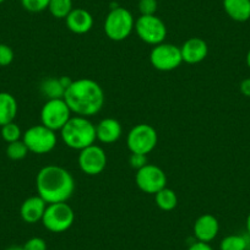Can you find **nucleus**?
<instances>
[{
	"label": "nucleus",
	"instance_id": "obj_35",
	"mask_svg": "<svg viewBox=\"0 0 250 250\" xmlns=\"http://www.w3.org/2000/svg\"><path fill=\"white\" fill-rule=\"evenodd\" d=\"M247 65L249 66V69H250V49L248 50V53H247Z\"/></svg>",
	"mask_w": 250,
	"mask_h": 250
},
{
	"label": "nucleus",
	"instance_id": "obj_6",
	"mask_svg": "<svg viewBox=\"0 0 250 250\" xmlns=\"http://www.w3.org/2000/svg\"><path fill=\"white\" fill-rule=\"evenodd\" d=\"M22 141L27 146L30 152L36 153V155H45L54 150L58 139L55 131L40 124L28 128L22 134Z\"/></svg>",
	"mask_w": 250,
	"mask_h": 250
},
{
	"label": "nucleus",
	"instance_id": "obj_34",
	"mask_svg": "<svg viewBox=\"0 0 250 250\" xmlns=\"http://www.w3.org/2000/svg\"><path fill=\"white\" fill-rule=\"evenodd\" d=\"M5 250H25L23 249V247H19V245H13V247H9L8 249Z\"/></svg>",
	"mask_w": 250,
	"mask_h": 250
},
{
	"label": "nucleus",
	"instance_id": "obj_24",
	"mask_svg": "<svg viewBox=\"0 0 250 250\" xmlns=\"http://www.w3.org/2000/svg\"><path fill=\"white\" fill-rule=\"evenodd\" d=\"M28 152L30 151H28L27 146L25 145V143L22 140H18L8 144V147H6V155L13 161L23 160L27 156Z\"/></svg>",
	"mask_w": 250,
	"mask_h": 250
},
{
	"label": "nucleus",
	"instance_id": "obj_8",
	"mask_svg": "<svg viewBox=\"0 0 250 250\" xmlns=\"http://www.w3.org/2000/svg\"><path fill=\"white\" fill-rule=\"evenodd\" d=\"M134 30L143 42L153 47L165 42L167 37L166 23L156 15H140L135 21Z\"/></svg>",
	"mask_w": 250,
	"mask_h": 250
},
{
	"label": "nucleus",
	"instance_id": "obj_2",
	"mask_svg": "<svg viewBox=\"0 0 250 250\" xmlns=\"http://www.w3.org/2000/svg\"><path fill=\"white\" fill-rule=\"evenodd\" d=\"M64 101L71 112L80 117H92L104 105L105 96L102 86L92 79H78L66 88Z\"/></svg>",
	"mask_w": 250,
	"mask_h": 250
},
{
	"label": "nucleus",
	"instance_id": "obj_36",
	"mask_svg": "<svg viewBox=\"0 0 250 250\" xmlns=\"http://www.w3.org/2000/svg\"><path fill=\"white\" fill-rule=\"evenodd\" d=\"M4 1H5V0H0V4H3Z\"/></svg>",
	"mask_w": 250,
	"mask_h": 250
},
{
	"label": "nucleus",
	"instance_id": "obj_23",
	"mask_svg": "<svg viewBox=\"0 0 250 250\" xmlns=\"http://www.w3.org/2000/svg\"><path fill=\"white\" fill-rule=\"evenodd\" d=\"M73 0H50L48 10L55 19H66L73 10Z\"/></svg>",
	"mask_w": 250,
	"mask_h": 250
},
{
	"label": "nucleus",
	"instance_id": "obj_7",
	"mask_svg": "<svg viewBox=\"0 0 250 250\" xmlns=\"http://www.w3.org/2000/svg\"><path fill=\"white\" fill-rule=\"evenodd\" d=\"M71 113L64 98L47 100L41 109V124L53 131H60L71 118Z\"/></svg>",
	"mask_w": 250,
	"mask_h": 250
},
{
	"label": "nucleus",
	"instance_id": "obj_11",
	"mask_svg": "<svg viewBox=\"0 0 250 250\" xmlns=\"http://www.w3.org/2000/svg\"><path fill=\"white\" fill-rule=\"evenodd\" d=\"M135 182L141 191L155 195L157 191L166 188V185H167V175H166L165 170L161 167L147 163L143 168L136 170Z\"/></svg>",
	"mask_w": 250,
	"mask_h": 250
},
{
	"label": "nucleus",
	"instance_id": "obj_4",
	"mask_svg": "<svg viewBox=\"0 0 250 250\" xmlns=\"http://www.w3.org/2000/svg\"><path fill=\"white\" fill-rule=\"evenodd\" d=\"M135 27L134 16L128 9L115 6L108 13L104 20V33L109 40L122 42L126 40Z\"/></svg>",
	"mask_w": 250,
	"mask_h": 250
},
{
	"label": "nucleus",
	"instance_id": "obj_13",
	"mask_svg": "<svg viewBox=\"0 0 250 250\" xmlns=\"http://www.w3.org/2000/svg\"><path fill=\"white\" fill-rule=\"evenodd\" d=\"M180 53H182V59L184 62L198 64L208 57V45L203 38H189L180 47Z\"/></svg>",
	"mask_w": 250,
	"mask_h": 250
},
{
	"label": "nucleus",
	"instance_id": "obj_33",
	"mask_svg": "<svg viewBox=\"0 0 250 250\" xmlns=\"http://www.w3.org/2000/svg\"><path fill=\"white\" fill-rule=\"evenodd\" d=\"M247 234L250 237V213L247 217Z\"/></svg>",
	"mask_w": 250,
	"mask_h": 250
},
{
	"label": "nucleus",
	"instance_id": "obj_9",
	"mask_svg": "<svg viewBox=\"0 0 250 250\" xmlns=\"http://www.w3.org/2000/svg\"><path fill=\"white\" fill-rule=\"evenodd\" d=\"M157 131L150 124H138L129 131L126 145L131 153L148 155L157 145Z\"/></svg>",
	"mask_w": 250,
	"mask_h": 250
},
{
	"label": "nucleus",
	"instance_id": "obj_1",
	"mask_svg": "<svg viewBox=\"0 0 250 250\" xmlns=\"http://www.w3.org/2000/svg\"><path fill=\"white\" fill-rule=\"evenodd\" d=\"M36 189L47 204L66 203L75 191V179L64 167L49 165L38 172Z\"/></svg>",
	"mask_w": 250,
	"mask_h": 250
},
{
	"label": "nucleus",
	"instance_id": "obj_19",
	"mask_svg": "<svg viewBox=\"0 0 250 250\" xmlns=\"http://www.w3.org/2000/svg\"><path fill=\"white\" fill-rule=\"evenodd\" d=\"M18 109V101L11 93L0 92V126L14 122Z\"/></svg>",
	"mask_w": 250,
	"mask_h": 250
},
{
	"label": "nucleus",
	"instance_id": "obj_15",
	"mask_svg": "<svg viewBox=\"0 0 250 250\" xmlns=\"http://www.w3.org/2000/svg\"><path fill=\"white\" fill-rule=\"evenodd\" d=\"M47 205L48 204L40 195L27 198L21 205V218H22L23 222L30 223V225L40 222V221H42Z\"/></svg>",
	"mask_w": 250,
	"mask_h": 250
},
{
	"label": "nucleus",
	"instance_id": "obj_20",
	"mask_svg": "<svg viewBox=\"0 0 250 250\" xmlns=\"http://www.w3.org/2000/svg\"><path fill=\"white\" fill-rule=\"evenodd\" d=\"M41 92L48 100H57V98H64L65 87L62 85L59 78H48L41 83Z\"/></svg>",
	"mask_w": 250,
	"mask_h": 250
},
{
	"label": "nucleus",
	"instance_id": "obj_25",
	"mask_svg": "<svg viewBox=\"0 0 250 250\" xmlns=\"http://www.w3.org/2000/svg\"><path fill=\"white\" fill-rule=\"evenodd\" d=\"M21 136H22V131L16 123L11 122L1 126V138L8 144L21 140Z\"/></svg>",
	"mask_w": 250,
	"mask_h": 250
},
{
	"label": "nucleus",
	"instance_id": "obj_22",
	"mask_svg": "<svg viewBox=\"0 0 250 250\" xmlns=\"http://www.w3.org/2000/svg\"><path fill=\"white\" fill-rule=\"evenodd\" d=\"M249 245L250 237L248 234H230L221 240L220 250H248Z\"/></svg>",
	"mask_w": 250,
	"mask_h": 250
},
{
	"label": "nucleus",
	"instance_id": "obj_28",
	"mask_svg": "<svg viewBox=\"0 0 250 250\" xmlns=\"http://www.w3.org/2000/svg\"><path fill=\"white\" fill-rule=\"evenodd\" d=\"M14 60V50L8 44L0 43V66H9Z\"/></svg>",
	"mask_w": 250,
	"mask_h": 250
},
{
	"label": "nucleus",
	"instance_id": "obj_12",
	"mask_svg": "<svg viewBox=\"0 0 250 250\" xmlns=\"http://www.w3.org/2000/svg\"><path fill=\"white\" fill-rule=\"evenodd\" d=\"M107 155L101 146L91 145L80 151L79 155V167L85 174L98 175L105 169Z\"/></svg>",
	"mask_w": 250,
	"mask_h": 250
},
{
	"label": "nucleus",
	"instance_id": "obj_14",
	"mask_svg": "<svg viewBox=\"0 0 250 250\" xmlns=\"http://www.w3.org/2000/svg\"><path fill=\"white\" fill-rule=\"evenodd\" d=\"M193 229L196 240L210 243L217 237L218 232H220V223L215 216L205 213V215H201L200 217L196 218Z\"/></svg>",
	"mask_w": 250,
	"mask_h": 250
},
{
	"label": "nucleus",
	"instance_id": "obj_3",
	"mask_svg": "<svg viewBox=\"0 0 250 250\" xmlns=\"http://www.w3.org/2000/svg\"><path fill=\"white\" fill-rule=\"evenodd\" d=\"M60 136L68 147L81 151L93 145L97 140L96 125L86 117H71L60 130Z\"/></svg>",
	"mask_w": 250,
	"mask_h": 250
},
{
	"label": "nucleus",
	"instance_id": "obj_30",
	"mask_svg": "<svg viewBox=\"0 0 250 250\" xmlns=\"http://www.w3.org/2000/svg\"><path fill=\"white\" fill-rule=\"evenodd\" d=\"M129 165L131 168L139 170L144 166L147 165V157L146 155H141V153H131L129 157Z\"/></svg>",
	"mask_w": 250,
	"mask_h": 250
},
{
	"label": "nucleus",
	"instance_id": "obj_10",
	"mask_svg": "<svg viewBox=\"0 0 250 250\" xmlns=\"http://www.w3.org/2000/svg\"><path fill=\"white\" fill-rule=\"evenodd\" d=\"M150 62L156 70H174L183 62L180 47L165 42L155 45L150 53Z\"/></svg>",
	"mask_w": 250,
	"mask_h": 250
},
{
	"label": "nucleus",
	"instance_id": "obj_18",
	"mask_svg": "<svg viewBox=\"0 0 250 250\" xmlns=\"http://www.w3.org/2000/svg\"><path fill=\"white\" fill-rule=\"evenodd\" d=\"M223 10L228 18L237 22H245L250 19V0H223Z\"/></svg>",
	"mask_w": 250,
	"mask_h": 250
},
{
	"label": "nucleus",
	"instance_id": "obj_17",
	"mask_svg": "<svg viewBox=\"0 0 250 250\" xmlns=\"http://www.w3.org/2000/svg\"><path fill=\"white\" fill-rule=\"evenodd\" d=\"M122 124L114 118H104L96 125V138L102 144H113L122 136Z\"/></svg>",
	"mask_w": 250,
	"mask_h": 250
},
{
	"label": "nucleus",
	"instance_id": "obj_26",
	"mask_svg": "<svg viewBox=\"0 0 250 250\" xmlns=\"http://www.w3.org/2000/svg\"><path fill=\"white\" fill-rule=\"evenodd\" d=\"M50 0H21V5L28 13H42L47 10Z\"/></svg>",
	"mask_w": 250,
	"mask_h": 250
},
{
	"label": "nucleus",
	"instance_id": "obj_5",
	"mask_svg": "<svg viewBox=\"0 0 250 250\" xmlns=\"http://www.w3.org/2000/svg\"><path fill=\"white\" fill-rule=\"evenodd\" d=\"M75 221V212L66 203L48 204L43 215L42 223L45 229L52 233L68 230Z\"/></svg>",
	"mask_w": 250,
	"mask_h": 250
},
{
	"label": "nucleus",
	"instance_id": "obj_16",
	"mask_svg": "<svg viewBox=\"0 0 250 250\" xmlns=\"http://www.w3.org/2000/svg\"><path fill=\"white\" fill-rule=\"evenodd\" d=\"M66 26L69 30L76 35H85L90 32L93 26V18L87 10L81 8H76L71 10V13L65 19Z\"/></svg>",
	"mask_w": 250,
	"mask_h": 250
},
{
	"label": "nucleus",
	"instance_id": "obj_31",
	"mask_svg": "<svg viewBox=\"0 0 250 250\" xmlns=\"http://www.w3.org/2000/svg\"><path fill=\"white\" fill-rule=\"evenodd\" d=\"M188 250H213V248L211 247L210 243H204L196 240L195 243H193L190 247L188 248Z\"/></svg>",
	"mask_w": 250,
	"mask_h": 250
},
{
	"label": "nucleus",
	"instance_id": "obj_21",
	"mask_svg": "<svg viewBox=\"0 0 250 250\" xmlns=\"http://www.w3.org/2000/svg\"><path fill=\"white\" fill-rule=\"evenodd\" d=\"M155 201L156 205L162 211H172L178 205L177 194L174 193V190L167 187L155 194Z\"/></svg>",
	"mask_w": 250,
	"mask_h": 250
},
{
	"label": "nucleus",
	"instance_id": "obj_32",
	"mask_svg": "<svg viewBox=\"0 0 250 250\" xmlns=\"http://www.w3.org/2000/svg\"><path fill=\"white\" fill-rule=\"evenodd\" d=\"M239 88H240V92L243 93V96L250 98V78L244 79V80L240 83Z\"/></svg>",
	"mask_w": 250,
	"mask_h": 250
},
{
	"label": "nucleus",
	"instance_id": "obj_27",
	"mask_svg": "<svg viewBox=\"0 0 250 250\" xmlns=\"http://www.w3.org/2000/svg\"><path fill=\"white\" fill-rule=\"evenodd\" d=\"M157 8V0H139V11L141 15H155Z\"/></svg>",
	"mask_w": 250,
	"mask_h": 250
},
{
	"label": "nucleus",
	"instance_id": "obj_29",
	"mask_svg": "<svg viewBox=\"0 0 250 250\" xmlns=\"http://www.w3.org/2000/svg\"><path fill=\"white\" fill-rule=\"evenodd\" d=\"M25 250H47V243L43 238L33 237L30 238L27 242L23 244Z\"/></svg>",
	"mask_w": 250,
	"mask_h": 250
}]
</instances>
